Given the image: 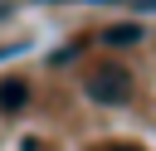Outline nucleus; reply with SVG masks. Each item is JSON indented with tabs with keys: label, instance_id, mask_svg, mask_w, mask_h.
Here are the masks:
<instances>
[{
	"label": "nucleus",
	"instance_id": "1",
	"mask_svg": "<svg viewBox=\"0 0 156 151\" xmlns=\"http://www.w3.org/2000/svg\"><path fill=\"white\" fill-rule=\"evenodd\" d=\"M88 97H93V102H107V107L127 102V97H132V73H127L122 63H102V68H93V78H88Z\"/></svg>",
	"mask_w": 156,
	"mask_h": 151
},
{
	"label": "nucleus",
	"instance_id": "2",
	"mask_svg": "<svg viewBox=\"0 0 156 151\" xmlns=\"http://www.w3.org/2000/svg\"><path fill=\"white\" fill-rule=\"evenodd\" d=\"M24 97H29V93H24V83H20V78H10V83H0V107H5V112H15V107H20Z\"/></svg>",
	"mask_w": 156,
	"mask_h": 151
},
{
	"label": "nucleus",
	"instance_id": "4",
	"mask_svg": "<svg viewBox=\"0 0 156 151\" xmlns=\"http://www.w3.org/2000/svg\"><path fill=\"white\" fill-rule=\"evenodd\" d=\"M102 151H141V146H132V141H112V146H102Z\"/></svg>",
	"mask_w": 156,
	"mask_h": 151
},
{
	"label": "nucleus",
	"instance_id": "5",
	"mask_svg": "<svg viewBox=\"0 0 156 151\" xmlns=\"http://www.w3.org/2000/svg\"><path fill=\"white\" fill-rule=\"evenodd\" d=\"M5 10H10V5H0V15H5Z\"/></svg>",
	"mask_w": 156,
	"mask_h": 151
},
{
	"label": "nucleus",
	"instance_id": "3",
	"mask_svg": "<svg viewBox=\"0 0 156 151\" xmlns=\"http://www.w3.org/2000/svg\"><path fill=\"white\" fill-rule=\"evenodd\" d=\"M136 39H141L136 24H112V29H102V44H136Z\"/></svg>",
	"mask_w": 156,
	"mask_h": 151
}]
</instances>
